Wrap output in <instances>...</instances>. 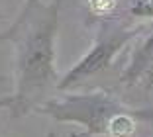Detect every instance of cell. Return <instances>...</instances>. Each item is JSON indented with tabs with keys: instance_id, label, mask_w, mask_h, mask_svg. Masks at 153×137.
Returning a JSON list of instances; mask_svg holds the SVG:
<instances>
[{
	"instance_id": "cell-1",
	"label": "cell",
	"mask_w": 153,
	"mask_h": 137,
	"mask_svg": "<svg viewBox=\"0 0 153 137\" xmlns=\"http://www.w3.org/2000/svg\"><path fill=\"white\" fill-rule=\"evenodd\" d=\"M63 0H26L20 16L2 39L14 45V76L16 90L12 98L2 102L14 116H24L39 108L47 94L57 86L55 73V37L59 26V10Z\"/></svg>"
},
{
	"instance_id": "cell-2",
	"label": "cell",
	"mask_w": 153,
	"mask_h": 137,
	"mask_svg": "<svg viewBox=\"0 0 153 137\" xmlns=\"http://www.w3.org/2000/svg\"><path fill=\"white\" fill-rule=\"evenodd\" d=\"M41 112L57 121H71L86 127L88 135L134 137L137 121H153V108L135 110L106 92H88L49 100L41 104Z\"/></svg>"
},
{
	"instance_id": "cell-3",
	"label": "cell",
	"mask_w": 153,
	"mask_h": 137,
	"mask_svg": "<svg viewBox=\"0 0 153 137\" xmlns=\"http://www.w3.org/2000/svg\"><path fill=\"white\" fill-rule=\"evenodd\" d=\"M145 27L141 26H131L128 22H122L120 18H108L100 20L98 31H96L94 45L88 53L73 67L71 71L57 82V88L69 90L73 86H79L90 76L102 73L104 69H108L112 65L114 57L120 53L122 47H126L137 33H141Z\"/></svg>"
},
{
	"instance_id": "cell-4",
	"label": "cell",
	"mask_w": 153,
	"mask_h": 137,
	"mask_svg": "<svg viewBox=\"0 0 153 137\" xmlns=\"http://www.w3.org/2000/svg\"><path fill=\"white\" fill-rule=\"evenodd\" d=\"M120 84L126 88L153 90V31L147 33L131 51V57L120 75Z\"/></svg>"
},
{
	"instance_id": "cell-5",
	"label": "cell",
	"mask_w": 153,
	"mask_h": 137,
	"mask_svg": "<svg viewBox=\"0 0 153 137\" xmlns=\"http://www.w3.org/2000/svg\"><path fill=\"white\" fill-rule=\"evenodd\" d=\"M122 14V22L130 20H151L153 22V0H118L116 16Z\"/></svg>"
},
{
	"instance_id": "cell-6",
	"label": "cell",
	"mask_w": 153,
	"mask_h": 137,
	"mask_svg": "<svg viewBox=\"0 0 153 137\" xmlns=\"http://www.w3.org/2000/svg\"><path fill=\"white\" fill-rule=\"evenodd\" d=\"M47 137H55V133H49V135H47Z\"/></svg>"
}]
</instances>
